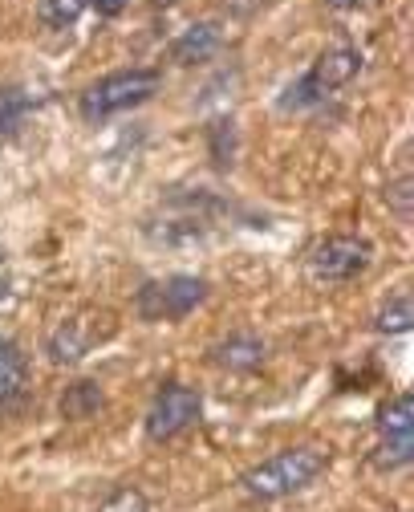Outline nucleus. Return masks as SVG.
<instances>
[{
  "mask_svg": "<svg viewBox=\"0 0 414 512\" xmlns=\"http://www.w3.org/2000/svg\"><path fill=\"white\" fill-rule=\"evenodd\" d=\"M325 468H329V452H325V447L301 443V447H285V452L268 456L264 464L248 468L240 484L256 500H281V496H293V492L309 488Z\"/></svg>",
  "mask_w": 414,
  "mask_h": 512,
  "instance_id": "f257e3e1",
  "label": "nucleus"
},
{
  "mask_svg": "<svg viewBox=\"0 0 414 512\" xmlns=\"http://www.w3.org/2000/svg\"><path fill=\"white\" fill-rule=\"evenodd\" d=\"M159 90H163V74H159V70L134 66V70H118V74L98 78V82L82 94L78 110H82L86 122H106V118H114V114H126V110H134V106L151 102Z\"/></svg>",
  "mask_w": 414,
  "mask_h": 512,
  "instance_id": "f03ea898",
  "label": "nucleus"
},
{
  "mask_svg": "<svg viewBox=\"0 0 414 512\" xmlns=\"http://www.w3.org/2000/svg\"><path fill=\"white\" fill-rule=\"evenodd\" d=\"M358 74H362V53L354 45H329L313 61V70L297 86H289V94L281 98V110H309V106L325 102L333 90L350 86Z\"/></svg>",
  "mask_w": 414,
  "mask_h": 512,
  "instance_id": "7ed1b4c3",
  "label": "nucleus"
},
{
  "mask_svg": "<svg viewBox=\"0 0 414 512\" xmlns=\"http://www.w3.org/2000/svg\"><path fill=\"white\" fill-rule=\"evenodd\" d=\"M370 265H374V244L366 236H329L309 252L305 273L313 285H345L358 281Z\"/></svg>",
  "mask_w": 414,
  "mask_h": 512,
  "instance_id": "20e7f679",
  "label": "nucleus"
},
{
  "mask_svg": "<svg viewBox=\"0 0 414 512\" xmlns=\"http://www.w3.org/2000/svg\"><path fill=\"white\" fill-rule=\"evenodd\" d=\"M207 293H212V285H207L203 277H191V273H175L167 281H151L138 289L134 297V309L143 322H179V317L195 313Z\"/></svg>",
  "mask_w": 414,
  "mask_h": 512,
  "instance_id": "39448f33",
  "label": "nucleus"
},
{
  "mask_svg": "<svg viewBox=\"0 0 414 512\" xmlns=\"http://www.w3.org/2000/svg\"><path fill=\"white\" fill-rule=\"evenodd\" d=\"M414 460V395H394L378 411V456L374 468L398 472Z\"/></svg>",
  "mask_w": 414,
  "mask_h": 512,
  "instance_id": "423d86ee",
  "label": "nucleus"
},
{
  "mask_svg": "<svg viewBox=\"0 0 414 512\" xmlns=\"http://www.w3.org/2000/svg\"><path fill=\"white\" fill-rule=\"evenodd\" d=\"M199 391L195 387H183V382H167V387L155 395L151 411H147V439L155 443H167L175 435H183L187 427L199 423Z\"/></svg>",
  "mask_w": 414,
  "mask_h": 512,
  "instance_id": "0eeeda50",
  "label": "nucleus"
},
{
  "mask_svg": "<svg viewBox=\"0 0 414 512\" xmlns=\"http://www.w3.org/2000/svg\"><path fill=\"white\" fill-rule=\"evenodd\" d=\"M94 346V330H90V317H69V322H61L53 334H49V358L57 366H74L90 354Z\"/></svg>",
  "mask_w": 414,
  "mask_h": 512,
  "instance_id": "6e6552de",
  "label": "nucleus"
},
{
  "mask_svg": "<svg viewBox=\"0 0 414 512\" xmlns=\"http://www.w3.org/2000/svg\"><path fill=\"white\" fill-rule=\"evenodd\" d=\"M212 358H216V366H224V370H232V374H252V370L264 366L268 346H264L256 334H232V338H224V342L212 350Z\"/></svg>",
  "mask_w": 414,
  "mask_h": 512,
  "instance_id": "1a4fd4ad",
  "label": "nucleus"
},
{
  "mask_svg": "<svg viewBox=\"0 0 414 512\" xmlns=\"http://www.w3.org/2000/svg\"><path fill=\"white\" fill-rule=\"evenodd\" d=\"M216 49H220V25L199 21V25L183 29L171 41V61H179V66H195V61H207Z\"/></svg>",
  "mask_w": 414,
  "mask_h": 512,
  "instance_id": "9d476101",
  "label": "nucleus"
},
{
  "mask_svg": "<svg viewBox=\"0 0 414 512\" xmlns=\"http://www.w3.org/2000/svg\"><path fill=\"white\" fill-rule=\"evenodd\" d=\"M29 382V362L13 342H0V407L13 403Z\"/></svg>",
  "mask_w": 414,
  "mask_h": 512,
  "instance_id": "9b49d317",
  "label": "nucleus"
},
{
  "mask_svg": "<svg viewBox=\"0 0 414 512\" xmlns=\"http://www.w3.org/2000/svg\"><path fill=\"white\" fill-rule=\"evenodd\" d=\"M102 407H106V395H102L98 382H90V378L74 382V387H69V391L61 395V415H65V419H74V423L94 419Z\"/></svg>",
  "mask_w": 414,
  "mask_h": 512,
  "instance_id": "f8f14e48",
  "label": "nucleus"
},
{
  "mask_svg": "<svg viewBox=\"0 0 414 512\" xmlns=\"http://www.w3.org/2000/svg\"><path fill=\"white\" fill-rule=\"evenodd\" d=\"M410 326H414V301H410V293H398V297H390L378 313H374V330L378 334H410Z\"/></svg>",
  "mask_w": 414,
  "mask_h": 512,
  "instance_id": "ddd939ff",
  "label": "nucleus"
},
{
  "mask_svg": "<svg viewBox=\"0 0 414 512\" xmlns=\"http://www.w3.org/2000/svg\"><path fill=\"white\" fill-rule=\"evenodd\" d=\"M86 9H90V0H41L37 17H41L49 29H74Z\"/></svg>",
  "mask_w": 414,
  "mask_h": 512,
  "instance_id": "4468645a",
  "label": "nucleus"
},
{
  "mask_svg": "<svg viewBox=\"0 0 414 512\" xmlns=\"http://www.w3.org/2000/svg\"><path fill=\"white\" fill-rule=\"evenodd\" d=\"M98 512H151V504H147V496L138 492V488L122 484V488H114V492L98 504Z\"/></svg>",
  "mask_w": 414,
  "mask_h": 512,
  "instance_id": "2eb2a0df",
  "label": "nucleus"
},
{
  "mask_svg": "<svg viewBox=\"0 0 414 512\" xmlns=\"http://www.w3.org/2000/svg\"><path fill=\"white\" fill-rule=\"evenodd\" d=\"M25 110H29V102L17 90L0 94V135H13L17 126H21V118H25Z\"/></svg>",
  "mask_w": 414,
  "mask_h": 512,
  "instance_id": "dca6fc26",
  "label": "nucleus"
},
{
  "mask_svg": "<svg viewBox=\"0 0 414 512\" xmlns=\"http://www.w3.org/2000/svg\"><path fill=\"white\" fill-rule=\"evenodd\" d=\"M386 204L398 212V220H402V224H410V175H402L398 183H390V187H386Z\"/></svg>",
  "mask_w": 414,
  "mask_h": 512,
  "instance_id": "f3484780",
  "label": "nucleus"
},
{
  "mask_svg": "<svg viewBox=\"0 0 414 512\" xmlns=\"http://www.w3.org/2000/svg\"><path fill=\"white\" fill-rule=\"evenodd\" d=\"M130 0H90V9H98V17H118Z\"/></svg>",
  "mask_w": 414,
  "mask_h": 512,
  "instance_id": "a211bd4d",
  "label": "nucleus"
},
{
  "mask_svg": "<svg viewBox=\"0 0 414 512\" xmlns=\"http://www.w3.org/2000/svg\"><path fill=\"white\" fill-rule=\"evenodd\" d=\"M325 9H333V13H354V9H362L366 0H321Z\"/></svg>",
  "mask_w": 414,
  "mask_h": 512,
  "instance_id": "6ab92c4d",
  "label": "nucleus"
}]
</instances>
